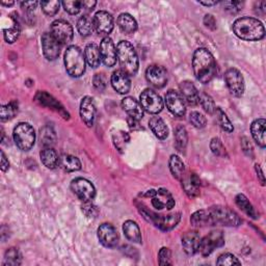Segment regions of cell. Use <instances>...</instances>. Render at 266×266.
<instances>
[{"label":"cell","mask_w":266,"mask_h":266,"mask_svg":"<svg viewBox=\"0 0 266 266\" xmlns=\"http://www.w3.org/2000/svg\"><path fill=\"white\" fill-rule=\"evenodd\" d=\"M192 68L196 78L202 83H208L217 75V63L206 48H199L193 53Z\"/></svg>","instance_id":"6da1fadb"},{"label":"cell","mask_w":266,"mask_h":266,"mask_svg":"<svg viewBox=\"0 0 266 266\" xmlns=\"http://www.w3.org/2000/svg\"><path fill=\"white\" fill-rule=\"evenodd\" d=\"M233 31L239 39L244 41H259L265 35L262 22L252 17H242L237 19L233 24Z\"/></svg>","instance_id":"7a4b0ae2"},{"label":"cell","mask_w":266,"mask_h":266,"mask_svg":"<svg viewBox=\"0 0 266 266\" xmlns=\"http://www.w3.org/2000/svg\"><path fill=\"white\" fill-rule=\"evenodd\" d=\"M117 53L122 70L129 76H134L138 71L139 63L137 53L132 44L128 41H121L118 44Z\"/></svg>","instance_id":"3957f363"},{"label":"cell","mask_w":266,"mask_h":266,"mask_svg":"<svg viewBox=\"0 0 266 266\" xmlns=\"http://www.w3.org/2000/svg\"><path fill=\"white\" fill-rule=\"evenodd\" d=\"M67 73L74 78L81 77L85 72V58L81 49L75 45L69 46L65 52Z\"/></svg>","instance_id":"277c9868"},{"label":"cell","mask_w":266,"mask_h":266,"mask_svg":"<svg viewBox=\"0 0 266 266\" xmlns=\"http://www.w3.org/2000/svg\"><path fill=\"white\" fill-rule=\"evenodd\" d=\"M211 226H226V227H237L241 225L242 221L237 214L231 209L223 206H214L208 209Z\"/></svg>","instance_id":"5b68a950"},{"label":"cell","mask_w":266,"mask_h":266,"mask_svg":"<svg viewBox=\"0 0 266 266\" xmlns=\"http://www.w3.org/2000/svg\"><path fill=\"white\" fill-rule=\"evenodd\" d=\"M14 140L16 146L22 151H29L35 143V132L28 123H19L15 127Z\"/></svg>","instance_id":"8992f818"},{"label":"cell","mask_w":266,"mask_h":266,"mask_svg":"<svg viewBox=\"0 0 266 266\" xmlns=\"http://www.w3.org/2000/svg\"><path fill=\"white\" fill-rule=\"evenodd\" d=\"M50 33L61 45H69L73 40V27L66 20H56L50 26Z\"/></svg>","instance_id":"52a82bcc"},{"label":"cell","mask_w":266,"mask_h":266,"mask_svg":"<svg viewBox=\"0 0 266 266\" xmlns=\"http://www.w3.org/2000/svg\"><path fill=\"white\" fill-rule=\"evenodd\" d=\"M139 103L143 110L149 114H159L164 109V101L156 92L147 88L139 96Z\"/></svg>","instance_id":"ba28073f"},{"label":"cell","mask_w":266,"mask_h":266,"mask_svg":"<svg viewBox=\"0 0 266 266\" xmlns=\"http://www.w3.org/2000/svg\"><path fill=\"white\" fill-rule=\"evenodd\" d=\"M225 81L230 93L235 97H241L244 93V79L235 68H230L225 73Z\"/></svg>","instance_id":"9c48e42d"},{"label":"cell","mask_w":266,"mask_h":266,"mask_svg":"<svg viewBox=\"0 0 266 266\" xmlns=\"http://www.w3.org/2000/svg\"><path fill=\"white\" fill-rule=\"evenodd\" d=\"M71 189L82 201H92L96 196V188L91 181L84 178H76L71 182Z\"/></svg>","instance_id":"30bf717a"},{"label":"cell","mask_w":266,"mask_h":266,"mask_svg":"<svg viewBox=\"0 0 266 266\" xmlns=\"http://www.w3.org/2000/svg\"><path fill=\"white\" fill-rule=\"evenodd\" d=\"M224 244H225V238L223 232L218 231L217 230V231H212L209 235L202 238L198 252H200L202 256L207 257L214 252L217 247H221Z\"/></svg>","instance_id":"8fae6325"},{"label":"cell","mask_w":266,"mask_h":266,"mask_svg":"<svg viewBox=\"0 0 266 266\" xmlns=\"http://www.w3.org/2000/svg\"><path fill=\"white\" fill-rule=\"evenodd\" d=\"M94 28L101 35H109L114 29V18L112 14L105 11H99L93 17Z\"/></svg>","instance_id":"7c38bea8"},{"label":"cell","mask_w":266,"mask_h":266,"mask_svg":"<svg viewBox=\"0 0 266 266\" xmlns=\"http://www.w3.org/2000/svg\"><path fill=\"white\" fill-rule=\"evenodd\" d=\"M99 50L102 63L106 67H114L118 60V53L113 40L109 37L104 38L100 44Z\"/></svg>","instance_id":"4fadbf2b"},{"label":"cell","mask_w":266,"mask_h":266,"mask_svg":"<svg viewBox=\"0 0 266 266\" xmlns=\"http://www.w3.org/2000/svg\"><path fill=\"white\" fill-rule=\"evenodd\" d=\"M166 104L168 110L175 117H183L186 113V105L182 96L173 90L169 91L166 95Z\"/></svg>","instance_id":"5bb4252c"},{"label":"cell","mask_w":266,"mask_h":266,"mask_svg":"<svg viewBox=\"0 0 266 266\" xmlns=\"http://www.w3.org/2000/svg\"><path fill=\"white\" fill-rule=\"evenodd\" d=\"M146 78L148 82L154 87L162 88L168 82V72L162 66L152 65L148 67L146 71Z\"/></svg>","instance_id":"9a60e30c"},{"label":"cell","mask_w":266,"mask_h":266,"mask_svg":"<svg viewBox=\"0 0 266 266\" xmlns=\"http://www.w3.org/2000/svg\"><path fill=\"white\" fill-rule=\"evenodd\" d=\"M62 45L53 38L50 32H45L42 35V48L44 57L48 61H56L60 57Z\"/></svg>","instance_id":"2e32d148"},{"label":"cell","mask_w":266,"mask_h":266,"mask_svg":"<svg viewBox=\"0 0 266 266\" xmlns=\"http://www.w3.org/2000/svg\"><path fill=\"white\" fill-rule=\"evenodd\" d=\"M80 117L87 127L94 125L96 117V105L92 97L85 96L80 102Z\"/></svg>","instance_id":"e0dca14e"},{"label":"cell","mask_w":266,"mask_h":266,"mask_svg":"<svg viewBox=\"0 0 266 266\" xmlns=\"http://www.w3.org/2000/svg\"><path fill=\"white\" fill-rule=\"evenodd\" d=\"M99 241L106 247H114L118 244L119 236L117 230L111 224H102L98 228Z\"/></svg>","instance_id":"ac0fdd59"},{"label":"cell","mask_w":266,"mask_h":266,"mask_svg":"<svg viewBox=\"0 0 266 266\" xmlns=\"http://www.w3.org/2000/svg\"><path fill=\"white\" fill-rule=\"evenodd\" d=\"M112 85L115 88V91L119 94H128L131 87L130 77L126 72H124L122 69L117 70L112 75Z\"/></svg>","instance_id":"d6986e66"},{"label":"cell","mask_w":266,"mask_h":266,"mask_svg":"<svg viewBox=\"0 0 266 266\" xmlns=\"http://www.w3.org/2000/svg\"><path fill=\"white\" fill-rule=\"evenodd\" d=\"M152 206L158 210H163L165 208L171 210L175 207V200L171 192L168 189L161 188L156 190L155 196L151 200Z\"/></svg>","instance_id":"ffe728a7"},{"label":"cell","mask_w":266,"mask_h":266,"mask_svg":"<svg viewBox=\"0 0 266 266\" xmlns=\"http://www.w3.org/2000/svg\"><path fill=\"white\" fill-rule=\"evenodd\" d=\"M201 236L197 231H188L182 237V247L187 255L198 253L201 243Z\"/></svg>","instance_id":"44dd1931"},{"label":"cell","mask_w":266,"mask_h":266,"mask_svg":"<svg viewBox=\"0 0 266 266\" xmlns=\"http://www.w3.org/2000/svg\"><path fill=\"white\" fill-rule=\"evenodd\" d=\"M122 108L129 117L135 120H141L144 118V110L140 103L133 97H125L122 100Z\"/></svg>","instance_id":"7402d4cb"},{"label":"cell","mask_w":266,"mask_h":266,"mask_svg":"<svg viewBox=\"0 0 266 266\" xmlns=\"http://www.w3.org/2000/svg\"><path fill=\"white\" fill-rule=\"evenodd\" d=\"M180 92L182 98L187 104L191 106H196L199 104L200 94L196 86H194L193 83H191L190 81H182L180 83Z\"/></svg>","instance_id":"603a6c76"},{"label":"cell","mask_w":266,"mask_h":266,"mask_svg":"<svg viewBox=\"0 0 266 266\" xmlns=\"http://www.w3.org/2000/svg\"><path fill=\"white\" fill-rule=\"evenodd\" d=\"M181 220L180 214H173L168 216H156L153 224L163 231H170L179 224Z\"/></svg>","instance_id":"cb8c5ba5"},{"label":"cell","mask_w":266,"mask_h":266,"mask_svg":"<svg viewBox=\"0 0 266 266\" xmlns=\"http://www.w3.org/2000/svg\"><path fill=\"white\" fill-rule=\"evenodd\" d=\"M181 181H182V187L188 197L194 198L200 193L199 188L201 185V180L196 174H190L187 177L184 176Z\"/></svg>","instance_id":"d4e9b609"},{"label":"cell","mask_w":266,"mask_h":266,"mask_svg":"<svg viewBox=\"0 0 266 266\" xmlns=\"http://www.w3.org/2000/svg\"><path fill=\"white\" fill-rule=\"evenodd\" d=\"M265 126L266 121L264 119H257L252 123L251 132L252 136L255 139L258 146L261 148H265L266 146V139H265Z\"/></svg>","instance_id":"484cf974"},{"label":"cell","mask_w":266,"mask_h":266,"mask_svg":"<svg viewBox=\"0 0 266 266\" xmlns=\"http://www.w3.org/2000/svg\"><path fill=\"white\" fill-rule=\"evenodd\" d=\"M118 25H119L120 29L126 34L134 33L137 29L136 20L128 13H123L119 16Z\"/></svg>","instance_id":"4316f807"},{"label":"cell","mask_w":266,"mask_h":266,"mask_svg":"<svg viewBox=\"0 0 266 266\" xmlns=\"http://www.w3.org/2000/svg\"><path fill=\"white\" fill-rule=\"evenodd\" d=\"M40 157L42 164L47 169L55 170L60 166V157L52 148H44L40 154Z\"/></svg>","instance_id":"83f0119b"},{"label":"cell","mask_w":266,"mask_h":266,"mask_svg":"<svg viewBox=\"0 0 266 266\" xmlns=\"http://www.w3.org/2000/svg\"><path fill=\"white\" fill-rule=\"evenodd\" d=\"M149 126H150L152 132L159 139H166L169 136V128L162 118L153 117L149 121Z\"/></svg>","instance_id":"f1b7e54d"},{"label":"cell","mask_w":266,"mask_h":266,"mask_svg":"<svg viewBox=\"0 0 266 266\" xmlns=\"http://www.w3.org/2000/svg\"><path fill=\"white\" fill-rule=\"evenodd\" d=\"M84 58L88 66L92 68H98L101 63V56L99 47L96 44H88L84 50Z\"/></svg>","instance_id":"f546056e"},{"label":"cell","mask_w":266,"mask_h":266,"mask_svg":"<svg viewBox=\"0 0 266 266\" xmlns=\"http://www.w3.org/2000/svg\"><path fill=\"white\" fill-rule=\"evenodd\" d=\"M123 231L128 240L140 243L141 242V234L138 225L133 221H127L123 225Z\"/></svg>","instance_id":"4dcf8cb0"},{"label":"cell","mask_w":266,"mask_h":266,"mask_svg":"<svg viewBox=\"0 0 266 266\" xmlns=\"http://www.w3.org/2000/svg\"><path fill=\"white\" fill-rule=\"evenodd\" d=\"M60 167L67 172H77L81 169V163L73 155L64 154L60 157Z\"/></svg>","instance_id":"1f68e13d"},{"label":"cell","mask_w":266,"mask_h":266,"mask_svg":"<svg viewBox=\"0 0 266 266\" xmlns=\"http://www.w3.org/2000/svg\"><path fill=\"white\" fill-rule=\"evenodd\" d=\"M169 165H170V170H171L172 175L177 180H181L185 174V167H184L182 159L177 155H172L170 158Z\"/></svg>","instance_id":"d6a6232c"},{"label":"cell","mask_w":266,"mask_h":266,"mask_svg":"<svg viewBox=\"0 0 266 266\" xmlns=\"http://www.w3.org/2000/svg\"><path fill=\"white\" fill-rule=\"evenodd\" d=\"M94 22L93 18H91L88 15H83L79 18L77 22V30L82 37H88L91 35L94 31Z\"/></svg>","instance_id":"836d02e7"},{"label":"cell","mask_w":266,"mask_h":266,"mask_svg":"<svg viewBox=\"0 0 266 266\" xmlns=\"http://www.w3.org/2000/svg\"><path fill=\"white\" fill-rule=\"evenodd\" d=\"M57 141V133L53 128L45 126L40 130V143L44 148H51Z\"/></svg>","instance_id":"e575fe53"},{"label":"cell","mask_w":266,"mask_h":266,"mask_svg":"<svg viewBox=\"0 0 266 266\" xmlns=\"http://www.w3.org/2000/svg\"><path fill=\"white\" fill-rule=\"evenodd\" d=\"M188 136L185 127L179 125L175 129V146L179 152H184L187 146Z\"/></svg>","instance_id":"d590c367"},{"label":"cell","mask_w":266,"mask_h":266,"mask_svg":"<svg viewBox=\"0 0 266 266\" xmlns=\"http://www.w3.org/2000/svg\"><path fill=\"white\" fill-rule=\"evenodd\" d=\"M235 202H236V205L244 212L247 217H250L252 219H257V214H256L253 205L250 203L249 200H247V198L244 196V194H241V193L237 194L235 198Z\"/></svg>","instance_id":"8d00e7d4"},{"label":"cell","mask_w":266,"mask_h":266,"mask_svg":"<svg viewBox=\"0 0 266 266\" xmlns=\"http://www.w3.org/2000/svg\"><path fill=\"white\" fill-rule=\"evenodd\" d=\"M190 223L193 227H196V228L211 226L208 210H199L197 212H194L190 218Z\"/></svg>","instance_id":"74e56055"},{"label":"cell","mask_w":266,"mask_h":266,"mask_svg":"<svg viewBox=\"0 0 266 266\" xmlns=\"http://www.w3.org/2000/svg\"><path fill=\"white\" fill-rule=\"evenodd\" d=\"M20 32H21V28H20L19 23H18L15 19H13L12 26L5 29V31H4L5 40L9 44H13L18 40V38H19Z\"/></svg>","instance_id":"f35d334b"},{"label":"cell","mask_w":266,"mask_h":266,"mask_svg":"<svg viewBox=\"0 0 266 266\" xmlns=\"http://www.w3.org/2000/svg\"><path fill=\"white\" fill-rule=\"evenodd\" d=\"M22 262V257L20 252L15 247H11L5 254V263L4 265L8 266H17L20 265Z\"/></svg>","instance_id":"ab89813d"},{"label":"cell","mask_w":266,"mask_h":266,"mask_svg":"<svg viewBox=\"0 0 266 266\" xmlns=\"http://www.w3.org/2000/svg\"><path fill=\"white\" fill-rule=\"evenodd\" d=\"M215 114L217 115L218 122H219V124H220V126L223 128V130H225V131H227V132H229V133L233 132L234 127H233V125H232L231 121H230L229 118L227 117L226 113H225L221 108H217Z\"/></svg>","instance_id":"60d3db41"},{"label":"cell","mask_w":266,"mask_h":266,"mask_svg":"<svg viewBox=\"0 0 266 266\" xmlns=\"http://www.w3.org/2000/svg\"><path fill=\"white\" fill-rule=\"evenodd\" d=\"M18 113V103L16 101H12L7 105H3L0 109V118L3 121H8L13 119Z\"/></svg>","instance_id":"b9f144b4"},{"label":"cell","mask_w":266,"mask_h":266,"mask_svg":"<svg viewBox=\"0 0 266 266\" xmlns=\"http://www.w3.org/2000/svg\"><path fill=\"white\" fill-rule=\"evenodd\" d=\"M199 103L202 105L203 110L208 113L209 115H214L216 113V103L215 100L212 99L211 96H209L208 94L202 93L200 94V98H199Z\"/></svg>","instance_id":"7bdbcfd3"},{"label":"cell","mask_w":266,"mask_h":266,"mask_svg":"<svg viewBox=\"0 0 266 266\" xmlns=\"http://www.w3.org/2000/svg\"><path fill=\"white\" fill-rule=\"evenodd\" d=\"M41 7H42L43 12L47 16L52 17L58 14L60 7H61V3L58 2V0H53V2H42Z\"/></svg>","instance_id":"ee69618b"},{"label":"cell","mask_w":266,"mask_h":266,"mask_svg":"<svg viewBox=\"0 0 266 266\" xmlns=\"http://www.w3.org/2000/svg\"><path fill=\"white\" fill-rule=\"evenodd\" d=\"M189 121L194 127L199 129L204 128L207 124L206 118L199 112H191L189 115Z\"/></svg>","instance_id":"f6af8a7d"},{"label":"cell","mask_w":266,"mask_h":266,"mask_svg":"<svg viewBox=\"0 0 266 266\" xmlns=\"http://www.w3.org/2000/svg\"><path fill=\"white\" fill-rule=\"evenodd\" d=\"M210 149L216 156L224 157L226 155V149L219 137H214L210 141Z\"/></svg>","instance_id":"bcb514c9"},{"label":"cell","mask_w":266,"mask_h":266,"mask_svg":"<svg viewBox=\"0 0 266 266\" xmlns=\"http://www.w3.org/2000/svg\"><path fill=\"white\" fill-rule=\"evenodd\" d=\"M218 265H223V266H232V265H240V261L232 254H223L219 257L217 261Z\"/></svg>","instance_id":"7dc6e473"},{"label":"cell","mask_w":266,"mask_h":266,"mask_svg":"<svg viewBox=\"0 0 266 266\" xmlns=\"http://www.w3.org/2000/svg\"><path fill=\"white\" fill-rule=\"evenodd\" d=\"M81 210L87 218H96L98 216V207L92 203V201L83 202Z\"/></svg>","instance_id":"c3c4849f"},{"label":"cell","mask_w":266,"mask_h":266,"mask_svg":"<svg viewBox=\"0 0 266 266\" xmlns=\"http://www.w3.org/2000/svg\"><path fill=\"white\" fill-rule=\"evenodd\" d=\"M62 5L65 11L71 15L78 14L82 9L81 2H77V0H75V2H63Z\"/></svg>","instance_id":"681fc988"},{"label":"cell","mask_w":266,"mask_h":266,"mask_svg":"<svg viewBox=\"0 0 266 266\" xmlns=\"http://www.w3.org/2000/svg\"><path fill=\"white\" fill-rule=\"evenodd\" d=\"M158 259H159V265L167 266L172 264V254L170 249L168 247H163V249L158 253Z\"/></svg>","instance_id":"f907efd6"},{"label":"cell","mask_w":266,"mask_h":266,"mask_svg":"<svg viewBox=\"0 0 266 266\" xmlns=\"http://www.w3.org/2000/svg\"><path fill=\"white\" fill-rule=\"evenodd\" d=\"M223 5L225 10L231 14H237L244 6V4L241 2H225Z\"/></svg>","instance_id":"816d5d0a"},{"label":"cell","mask_w":266,"mask_h":266,"mask_svg":"<svg viewBox=\"0 0 266 266\" xmlns=\"http://www.w3.org/2000/svg\"><path fill=\"white\" fill-rule=\"evenodd\" d=\"M93 83L96 90L102 92L104 88L106 87V79L103 74H96L93 79Z\"/></svg>","instance_id":"f5cc1de1"},{"label":"cell","mask_w":266,"mask_h":266,"mask_svg":"<svg viewBox=\"0 0 266 266\" xmlns=\"http://www.w3.org/2000/svg\"><path fill=\"white\" fill-rule=\"evenodd\" d=\"M241 148L243 150V152L247 155V156H253V153H254V149H253V146L251 144L250 139L247 137H242L241 138Z\"/></svg>","instance_id":"db71d44e"},{"label":"cell","mask_w":266,"mask_h":266,"mask_svg":"<svg viewBox=\"0 0 266 266\" xmlns=\"http://www.w3.org/2000/svg\"><path fill=\"white\" fill-rule=\"evenodd\" d=\"M204 24L207 28L211 29V30H216L217 29V20L216 18L210 15V14H207L205 17H204Z\"/></svg>","instance_id":"11a10c76"},{"label":"cell","mask_w":266,"mask_h":266,"mask_svg":"<svg viewBox=\"0 0 266 266\" xmlns=\"http://www.w3.org/2000/svg\"><path fill=\"white\" fill-rule=\"evenodd\" d=\"M0 168H2L3 172H7L10 169V163L4 151H2V163H0Z\"/></svg>","instance_id":"9f6ffc18"},{"label":"cell","mask_w":266,"mask_h":266,"mask_svg":"<svg viewBox=\"0 0 266 266\" xmlns=\"http://www.w3.org/2000/svg\"><path fill=\"white\" fill-rule=\"evenodd\" d=\"M38 6V2H25V3H21V7L22 9L26 10V11H33L35 8Z\"/></svg>","instance_id":"6f0895ef"},{"label":"cell","mask_w":266,"mask_h":266,"mask_svg":"<svg viewBox=\"0 0 266 266\" xmlns=\"http://www.w3.org/2000/svg\"><path fill=\"white\" fill-rule=\"evenodd\" d=\"M127 122H128L129 127H130L132 130H138V129H140L138 120H135V119H133V118H131V117H128Z\"/></svg>","instance_id":"680465c9"},{"label":"cell","mask_w":266,"mask_h":266,"mask_svg":"<svg viewBox=\"0 0 266 266\" xmlns=\"http://www.w3.org/2000/svg\"><path fill=\"white\" fill-rule=\"evenodd\" d=\"M96 5H97L96 2H81L82 9H84L86 11H93L95 9Z\"/></svg>","instance_id":"91938a15"},{"label":"cell","mask_w":266,"mask_h":266,"mask_svg":"<svg viewBox=\"0 0 266 266\" xmlns=\"http://www.w3.org/2000/svg\"><path fill=\"white\" fill-rule=\"evenodd\" d=\"M255 170H256V172H257L258 178H259V180H260L261 184H262V185H264V184H265V177H264V175H263V172H262V169H261V167H260L258 164L255 166Z\"/></svg>","instance_id":"94428289"},{"label":"cell","mask_w":266,"mask_h":266,"mask_svg":"<svg viewBox=\"0 0 266 266\" xmlns=\"http://www.w3.org/2000/svg\"><path fill=\"white\" fill-rule=\"evenodd\" d=\"M200 4L203 6H206V7H211V6L218 5L219 2H217V0H215V2H200Z\"/></svg>","instance_id":"6125c7cd"},{"label":"cell","mask_w":266,"mask_h":266,"mask_svg":"<svg viewBox=\"0 0 266 266\" xmlns=\"http://www.w3.org/2000/svg\"><path fill=\"white\" fill-rule=\"evenodd\" d=\"M2 5H3V6H7V7H11V6L14 5V3H13V2H10V3H5V2H3Z\"/></svg>","instance_id":"be15d7a7"}]
</instances>
